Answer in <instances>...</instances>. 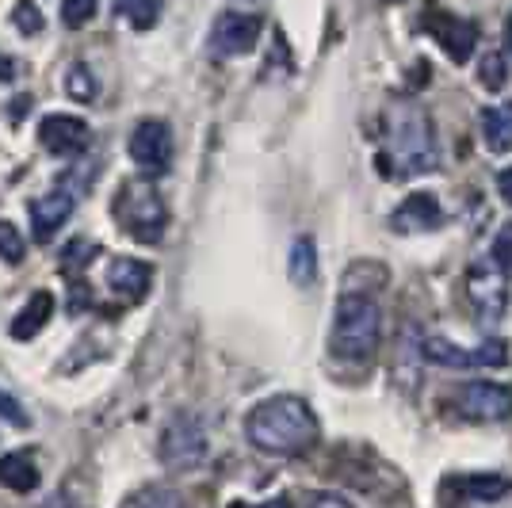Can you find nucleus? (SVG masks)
Here are the masks:
<instances>
[{
    "instance_id": "nucleus-1",
    "label": "nucleus",
    "mask_w": 512,
    "mask_h": 508,
    "mask_svg": "<svg viewBox=\"0 0 512 508\" xmlns=\"http://www.w3.org/2000/svg\"><path fill=\"white\" fill-rule=\"evenodd\" d=\"M245 436L264 455H302L318 444L321 428L314 409L295 394H276L249 409Z\"/></svg>"
},
{
    "instance_id": "nucleus-2",
    "label": "nucleus",
    "mask_w": 512,
    "mask_h": 508,
    "mask_svg": "<svg viewBox=\"0 0 512 508\" xmlns=\"http://www.w3.org/2000/svg\"><path fill=\"white\" fill-rule=\"evenodd\" d=\"M436 161H440V153H436L432 119H428L417 104L390 107V111H386L383 169L390 172L394 180H406V176H425V172H432Z\"/></svg>"
},
{
    "instance_id": "nucleus-3",
    "label": "nucleus",
    "mask_w": 512,
    "mask_h": 508,
    "mask_svg": "<svg viewBox=\"0 0 512 508\" xmlns=\"http://www.w3.org/2000/svg\"><path fill=\"white\" fill-rule=\"evenodd\" d=\"M383 340V310L367 291H344L333 314L329 348L344 363H367Z\"/></svg>"
},
{
    "instance_id": "nucleus-4",
    "label": "nucleus",
    "mask_w": 512,
    "mask_h": 508,
    "mask_svg": "<svg viewBox=\"0 0 512 508\" xmlns=\"http://www.w3.org/2000/svg\"><path fill=\"white\" fill-rule=\"evenodd\" d=\"M115 222L123 226L127 237L142 241V245L161 241V233L169 230V207H165V195L153 184V176H138V180H127L119 188V195H115Z\"/></svg>"
},
{
    "instance_id": "nucleus-5",
    "label": "nucleus",
    "mask_w": 512,
    "mask_h": 508,
    "mask_svg": "<svg viewBox=\"0 0 512 508\" xmlns=\"http://www.w3.org/2000/svg\"><path fill=\"white\" fill-rule=\"evenodd\" d=\"M207 455H211V440L203 421L195 413H172L157 444V459L165 463V470H195L207 463Z\"/></svg>"
},
{
    "instance_id": "nucleus-6",
    "label": "nucleus",
    "mask_w": 512,
    "mask_h": 508,
    "mask_svg": "<svg viewBox=\"0 0 512 508\" xmlns=\"http://www.w3.org/2000/svg\"><path fill=\"white\" fill-rule=\"evenodd\" d=\"M421 356L436 367H455V371H482V367H505L509 363V344L505 340H486L482 348H459L448 337H428L421 344Z\"/></svg>"
},
{
    "instance_id": "nucleus-7",
    "label": "nucleus",
    "mask_w": 512,
    "mask_h": 508,
    "mask_svg": "<svg viewBox=\"0 0 512 508\" xmlns=\"http://www.w3.org/2000/svg\"><path fill=\"white\" fill-rule=\"evenodd\" d=\"M85 184H88V176L73 184V172H69V176H62L54 188L46 191L43 199L31 203V230H35V241H50L54 233L62 230L65 222H69V214L77 211Z\"/></svg>"
},
{
    "instance_id": "nucleus-8",
    "label": "nucleus",
    "mask_w": 512,
    "mask_h": 508,
    "mask_svg": "<svg viewBox=\"0 0 512 508\" xmlns=\"http://www.w3.org/2000/svg\"><path fill=\"white\" fill-rule=\"evenodd\" d=\"M467 295L478 318L497 321L509 310V272L497 260H478L467 276Z\"/></svg>"
},
{
    "instance_id": "nucleus-9",
    "label": "nucleus",
    "mask_w": 512,
    "mask_h": 508,
    "mask_svg": "<svg viewBox=\"0 0 512 508\" xmlns=\"http://www.w3.org/2000/svg\"><path fill=\"white\" fill-rule=\"evenodd\" d=\"M130 161L146 176H161L172 165V130L161 119H142L130 130Z\"/></svg>"
},
{
    "instance_id": "nucleus-10",
    "label": "nucleus",
    "mask_w": 512,
    "mask_h": 508,
    "mask_svg": "<svg viewBox=\"0 0 512 508\" xmlns=\"http://www.w3.org/2000/svg\"><path fill=\"white\" fill-rule=\"evenodd\" d=\"M264 23L253 12H222L211 27V54L214 58H241L256 50Z\"/></svg>"
},
{
    "instance_id": "nucleus-11",
    "label": "nucleus",
    "mask_w": 512,
    "mask_h": 508,
    "mask_svg": "<svg viewBox=\"0 0 512 508\" xmlns=\"http://www.w3.org/2000/svg\"><path fill=\"white\" fill-rule=\"evenodd\" d=\"M455 409L467 421H509L512 417V390L501 382H467L455 394Z\"/></svg>"
},
{
    "instance_id": "nucleus-12",
    "label": "nucleus",
    "mask_w": 512,
    "mask_h": 508,
    "mask_svg": "<svg viewBox=\"0 0 512 508\" xmlns=\"http://www.w3.org/2000/svg\"><path fill=\"white\" fill-rule=\"evenodd\" d=\"M425 31L444 46L451 54V62H470L474 46H478V23L463 20V16H451V12H440V8H428L425 12Z\"/></svg>"
},
{
    "instance_id": "nucleus-13",
    "label": "nucleus",
    "mask_w": 512,
    "mask_h": 508,
    "mask_svg": "<svg viewBox=\"0 0 512 508\" xmlns=\"http://www.w3.org/2000/svg\"><path fill=\"white\" fill-rule=\"evenodd\" d=\"M39 142L54 157H81L92 142V130L77 115H46L39 123Z\"/></svg>"
},
{
    "instance_id": "nucleus-14",
    "label": "nucleus",
    "mask_w": 512,
    "mask_h": 508,
    "mask_svg": "<svg viewBox=\"0 0 512 508\" xmlns=\"http://www.w3.org/2000/svg\"><path fill=\"white\" fill-rule=\"evenodd\" d=\"M153 283V268L146 260H134V256H115L111 268H107V287L111 295L123 298V302H142Z\"/></svg>"
},
{
    "instance_id": "nucleus-15",
    "label": "nucleus",
    "mask_w": 512,
    "mask_h": 508,
    "mask_svg": "<svg viewBox=\"0 0 512 508\" xmlns=\"http://www.w3.org/2000/svg\"><path fill=\"white\" fill-rule=\"evenodd\" d=\"M440 222H444V211H440L436 195H428V191L409 195L406 203L390 214V226L398 233H428V230H436Z\"/></svg>"
},
{
    "instance_id": "nucleus-16",
    "label": "nucleus",
    "mask_w": 512,
    "mask_h": 508,
    "mask_svg": "<svg viewBox=\"0 0 512 508\" xmlns=\"http://www.w3.org/2000/svg\"><path fill=\"white\" fill-rule=\"evenodd\" d=\"M0 486L12 493H31L39 486V466L31 451H8L0 455Z\"/></svg>"
},
{
    "instance_id": "nucleus-17",
    "label": "nucleus",
    "mask_w": 512,
    "mask_h": 508,
    "mask_svg": "<svg viewBox=\"0 0 512 508\" xmlns=\"http://www.w3.org/2000/svg\"><path fill=\"white\" fill-rule=\"evenodd\" d=\"M50 318H54V295L50 291H35V295L27 298V306L12 318L8 333H12V340H31Z\"/></svg>"
},
{
    "instance_id": "nucleus-18",
    "label": "nucleus",
    "mask_w": 512,
    "mask_h": 508,
    "mask_svg": "<svg viewBox=\"0 0 512 508\" xmlns=\"http://www.w3.org/2000/svg\"><path fill=\"white\" fill-rule=\"evenodd\" d=\"M482 138L493 153H509L512 149V104H497L482 111Z\"/></svg>"
},
{
    "instance_id": "nucleus-19",
    "label": "nucleus",
    "mask_w": 512,
    "mask_h": 508,
    "mask_svg": "<svg viewBox=\"0 0 512 508\" xmlns=\"http://www.w3.org/2000/svg\"><path fill=\"white\" fill-rule=\"evenodd\" d=\"M161 8H165L161 0H115V16L134 31H150L161 20Z\"/></svg>"
},
{
    "instance_id": "nucleus-20",
    "label": "nucleus",
    "mask_w": 512,
    "mask_h": 508,
    "mask_svg": "<svg viewBox=\"0 0 512 508\" xmlns=\"http://www.w3.org/2000/svg\"><path fill=\"white\" fill-rule=\"evenodd\" d=\"M314 276H318V249L310 237H299L291 249V279L306 287V283H314Z\"/></svg>"
},
{
    "instance_id": "nucleus-21",
    "label": "nucleus",
    "mask_w": 512,
    "mask_h": 508,
    "mask_svg": "<svg viewBox=\"0 0 512 508\" xmlns=\"http://www.w3.org/2000/svg\"><path fill=\"white\" fill-rule=\"evenodd\" d=\"M123 508H184V497L172 486H142L123 501Z\"/></svg>"
},
{
    "instance_id": "nucleus-22",
    "label": "nucleus",
    "mask_w": 512,
    "mask_h": 508,
    "mask_svg": "<svg viewBox=\"0 0 512 508\" xmlns=\"http://www.w3.org/2000/svg\"><path fill=\"white\" fill-rule=\"evenodd\" d=\"M512 489L509 478L501 474H474V478H463V493L467 497H478V501H501Z\"/></svg>"
},
{
    "instance_id": "nucleus-23",
    "label": "nucleus",
    "mask_w": 512,
    "mask_h": 508,
    "mask_svg": "<svg viewBox=\"0 0 512 508\" xmlns=\"http://www.w3.org/2000/svg\"><path fill=\"white\" fill-rule=\"evenodd\" d=\"M65 96H73L77 104H92V100H96V81H92V73H88L85 62L65 69Z\"/></svg>"
},
{
    "instance_id": "nucleus-24",
    "label": "nucleus",
    "mask_w": 512,
    "mask_h": 508,
    "mask_svg": "<svg viewBox=\"0 0 512 508\" xmlns=\"http://www.w3.org/2000/svg\"><path fill=\"white\" fill-rule=\"evenodd\" d=\"M478 81L490 88V92L505 88V81H509V65H505V54H501V50L482 54V62H478Z\"/></svg>"
},
{
    "instance_id": "nucleus-25",
    "label": "nucleus",
    "mask_w": 512,
    "mask_h": 508,
    "mask_svg": "<svg viewBox=\"0 0 512 508\" xmlns=\"http://www.w3.org/2000/svg\"><path fill=\"white\" fill-rule=\"evenodd\" d=\"M23 256H27L23 233L16 230L12 222H0V260H4V264H20Z\"/></svg>"
},
{
    "instance_id": "nucleus-26",
    "label": "nucleus",
    "mask_w": 512,
    "mask_h": 508,
    "mask_svg": "<svg viewBox=\"0 0 512 508\" xmlns=\"http://www.w3.org/2000/svg\"><path fill=\"white\" fill-rule=\"evenodd\" d=\"M12 23H16L20 35H39V31H43V12H39L31 0H20V4L12 8Z\"/></svg>"
},
{
    "instance_id": "nucleus-27",
    "label": "nucleus",
    "mask_w": 512,
    "mask_h": 508,
    "mask_svg": "<svg viewBox=\"0 0 512 508\" xmlns=\"http://www.w3.org/2000/svg\"><path fill=\"white\" fill-rule=\"evenodd\" d=\"M96 4H100V0H65L62 4L65 27H85V23L96 16Z\"/></svg>"
},
{
    "instance_id": "nucleus-28",
    "label": "nucleus",
    "mask_w": 512,
    "mask_h": 508,
    "mask_svg": "<svg viewBox=\"0 0 512 508\" xmlns=\"http://www.w3.org/2000/svg\"><path fill=\"white\" fill-rule=\"evenodd\" d=\"M0 421L16 424V428H31V417H27V409H23L12 394H4L0 390Z\"/></svg>"
},
{
    "instance_id": "nucleus-29",
    "label": "nucleus",
    "mask_w": 512,
    "mask_h": 508,
    "mask_svg": "<svg viewBox=\"0 0 512 508\" xmlns=\"http://www.w3.org/2000/svg\"><path fill=\"white\" fill-rule=\"evenodd\" d=\"M493 260L512 276V226H501V233L493 237Z\"/></svg>"
},
{
    "instance_id": "nucleus-30",
    "label": "nucleus",
    "mask_w": 512,
    "mask_h": 508,
    "mask_svg": "<svg viewBox=\"0 0 512 508\" xmlns=\"http://www.w3.org/2000/svg\"><path fill=\"white\" fill-rule=\"evenodd\" d=\"M310 508H352L344 497H337V493H318L314 501H310Z\"/></svg>"
},
{
    "instance_id": "nucleus-31",
    "label": "nucleus",
    "mask_w": 512,
    "mask_h": 508,
    "mask_svg": "<svg viewBox=\"0 0 512 508\" xmlns=\"http://www.w3.org/2000/svg\"><path fill=\"white\" fill-rule=\"evenodd\" d=\"M16 73H20V65L12 62L8 54H0V85H12V81H16Z\"/></svg>"
},
{
    "instance_id": "nucleus-32",
    "label": "nucleus",
    "mask_w": 512,
    "mask_h": 508,
    "mask_svg": "<svg viewBox=\"0 0 512 508\" xmlns=\"http://www.w3.org/2000/svg\"><path fill=\"white\" fill-rule=\"evenodd\" d=\"M497 191H501V199L512 207V169L505 172H497Z\"/></svg>"
},
{
    "instance_id": "nucleus-33",
    "label": "nucleus",
    "mask_w": 512,
    "mask_h": 508,
    "mask_svg": "<svg viewBox=\"0 0 512 508\" xmlns=\"http://www.w3.org/2000/svg\"><path fill=\"white\" fill-rule=\"evenodd\" d=\"M230 508H249V505H230ZM260 508H291V501H287V497H276V501H268V505H260Z\"/></svg>"
},
{
    "instance_id": "nucleus-34",
    "label": "nucleus",
    "mask_w": 512,
    "mask_h": 508,
    "mask_svg": "<svg viewBox=\"0 0 512 508\" xmlns=\"http://www.w3.org/2000/svg\"><path fill=\"white\" fill-rule=\"evenodd\" d=\"M505 46H509V54H512V12H509V20H505Z\"/></svg>"
},
{
    "instance_id": "nucleus-35",
    "label": "nucleus",
    "mask_w": 512,
    "mask_h": 508,
    "mask_svg": "<svg viewBox=\"0 0 512 508\" xmlns=\"http://www.w3.org/2000/svg\"><path fill=\"white\" fill-rule=\"evenodd\" d=\"M390 4H402V0H390Z\"/></svg>"
}]
</instances>
